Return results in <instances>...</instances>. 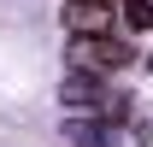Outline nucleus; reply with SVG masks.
<instances>
[{"label":"nucleus","mask_w":153,"mask_h":147,"mask_svg":"<svg viewBox=\"0 0 153 147\" xmlns=\"http://www.w3.org/2000/svg\"><path fill=\"white\" fill-rule=\"evenodd\" d=\"M124 59H130V53H124L118 36H71V65H76V71L106 76V71H118Z\"/></svg>","instance_id":"obj_1"},{"label":"nucleus","mask_w":153,"mask_h":147,"mask_svg":"<svg viewBox=\"0 0 153 147\" xmlns=\"http://www.w3.org/2000/svg\"><path fill=\"white\" fill-rule=\"evenodd\" d=\"M112 0H71L65 6V30L71 36H112Z\"/></svg>","instance_id":"obj_3"},{"label":"nucleus","mask_w":153,"mask_h":147,"mask_svg":"<svg viewBox=\"0 0 153 147\" xmlns=\"http://www.w3.org/2000/svg\"><path fill=\"white\" fill-rule=\"evenodd\" d=\"M59 100L71 112H106L112 106V94H106V82H100L94 71H71L65 82H59Z\"/></svg>","instance_id":"obj_2"}]
</instances>
